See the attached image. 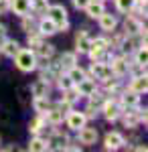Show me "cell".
<instances>
[{
	"label": "cell",
	"mask_w": 148,
	"mask_h": 152,
	"mask_svg": "<svg viewBox=\"0 0 148 152\" xmlns=\"http://www.w3.org/2000/svg\"><path fill=\"white\" fill-rule=\"evenodd\" d=\"M89 4V0H73V6L77 10H85V6Z\"/></svg>",
	"instance_id": "obj_34"
},
{
	"label": "cell",
	"mask_w": 148,
	"mask_h": 152,
	"mask_svg": "<svg viewBox=\"0 0 148 152\" xmlns=\"http://www.w3.org/2000/svg\"><path fill=\"white\" fill-rule=\"evenodd\" d=\"M75 45H77V53H87L91 47V37L85 33V31H79L77 37H75Z\"/></svg>",
	"instance_id": "obj_13"
},
{
	"label": "cell",
	"mask_w": 148,
	"mask_h": 152,
	"mask_svg": "<svg viewBox=\"0 0 148 152\" xmlns=\"http://www.w3.org/2000/svg\"><path fill=\"white\" fill-rule=\"evenodd\" d=\"M85 12H87V16L89 18H100L106 8H103V0H89V4L85 6Z\"/></svg>",
	"instance_id": "obj_12"
},
{
	"label": "cell",
	"mask_w": 148,
	"mask_h": 152,
	"mask_svg": "<svg viewBox=\"0 0 148 152\" xmlns=\"http://www.w3.org/2000/svg\"><path fill=\"white\" fill-rule=\"evenodd\" d=\"M103 2H106V0H103Z\"/></svg>",
	"instance_id": "obj_38"
},
{
	"label": "cell",
	"mask_w": 148,
	"mask_h": 152,
	"mask_svg": "<svg viewBox=\"0 0 148 152\" xmlns=\"http://www.w3.org/2000/svg\"><path fill=\"white\" fill-rule=\"evenodd\" d=\"M43 116H45V122L53 124V126H57V124H61V122H63V116H65V112H63V110H59V107H55V110H51V107H49V110H47Z\"/></svg>",
	"instance_id": "obj_17"
},
{
	"label": "cell",
	"mask_w": 148,
	"mask_h": 152,
	"mask_svg": "<svg viewBox=\"0 0 148 152\" xmlns=\"http://www.w3.org/2000/svg\"><path fill=\"white\" fill-rule=\"evenodd\" d=\"M10 8L18 16H26L31 12V0H10Z\"/></svg>",
	"instance_id": "obj_14"
},
{
	"label": "cell",
	"mask_w": 148,
	"mask_h": 152,
	"mask_svg": "<svg viewBox=\"0 0 148 152\" xmlns=\"http://www.w3.org/2000/svg\"><path fill=\"white\" fill-rule=\"evenodd\" d=\"M138 2H144V0H138Z\"/></svg>",
	"instance_id": "obj_37"
},
{
	"label": "cell",
	"mask_w": 148,
	"mask_h": 152,
	"mask_svg": "<svg viewBox=\"0 0 148 152\" xmlns=\"http://www.w3.org/2000/svg\"><path fill=\"white\" fill-rule=\"evenodd\" d=\"M41 43H43V35H41V33H31V31H29V45L37 49Z\"/></svg>",
	"instance_id": "obj_33"
},
{
	"label": "cell",
	"mask_w": 148,
	"mask_h": 152,
	"mask_svg": "<svg viewBox=\"0 0 148 152\" xmlns=\"http://www.w3.org/2000/svg\"><path fill=\"white\" fill-rule=\"evenodd\" d=\"M23 18H24V20H23V28L29 33V31H31V26H33V18H29V14H26V16H23Z\"/></svg>",
	"instance_id": "obj_35"
},
{
	"label": "cell",
	"mask_w": 148,
	"mask_h": 152,
	"mask_svg": "<svg viewBox=\"0 0 148 152\" xmlns=\"http://www.w3.org/2000/svg\"><path fill=\"white\" fill-rule=\"evenodd\" d=\"M126 144L124 136L120 134V132H110V134H106V140H103V146H106V150H118V148H122Z\"/></svg>",
	"instance_id": "obj_6"
},
{
	"label": "cell",
	"mask_w": 148,
	"mask_h": 152,
	"mask_svg": "<svg viewBox=\"0 0 148 152\" xmlns=\"http://www.w3.org/2000/svg\"><path fill=\"white\" fill-rule=\"evenodd\" d=\"M47 14H49V18H51L53 23L57 24V31H67L69 20H67V10H65L63 4H53V6H49V8H47Z\"/></svg>",
	"instance_id": "obj_2"
},
{
	"label": "cell",
	"mask_w": 148,
	"mask_h": 152,
	"mask_svg": "<svg viewBox=\"0 0 148 152\" xmlns=\"http://www.w3.org/2000/svg\"><path fill=\"white\" fill-rule=\"evenodd\" d=\"M130 91H136V94H144L148 89V81H146V73H140V75H134L132 81H130Z\"/></svg>",
	"instance_id": "obj_11"
},
{
	"label": "cell",
	"mask_w": 148,
	"mask_h": 152,
	"mask_svg": "<svg viewBox=\"0 0 148 152\" xmlns=\"http://www.w3.org/2000/svg\"><path fill=\"white\" fill-rule=\"evenodd\" d=\"M31 85H24V87H21L18 89V99H21V104L23 105H29V102H31Z\"/></svg>",
	"instance_id": "obj_30"
},
{
	"label": "cell",
	"mask_w": 148,
	"mask_h": 152,
	"mask_svg": "<svg viewBox=\"0 0 148 152\" xmlns=\"http://www.w3.org/2000/svg\"><path fill=\"white\" fill-rule=\"evenodd\" d=\"M91 75H93V79H110L114 73H112V69H110V65L108 63H103V61H93L91 63Z\"/></svg>",
	"instance_id": "obj_3"
},
{
	"label": "cell",
	"mask_w": 148,
	"mask_h": 152,
	"mask_svg": "<svg viewBox=\"0 0 148 152\" xmlns=\"http://www.w3.org/2000/svg\"><path fill=\"white\" fill-rule=\"evenodd\" d=\"M29 150H33V152H45L49 150V142L45 140V138H33V140L29 142Z\"/></svg>",
	"instance_id": "obj_23"
},
{
	"label": "cell",
	"mask_w": 148,
	"mask_h": 152,
	"mask_svg": "<svg viewBox=\"0 0 148 152\" xmlns=\"http://www.w3.org/2000/svg\"><path fill=\"white\" fill-rule=\"evenodd\" d=\"M4 39H6V28H4V26L0 24V45L4 43Z\"/></svg>",
	"instance_id": "obj_36"
},
{
	"label": "cell",
	"mask_w": 148,
	"mask_h": 152,
	"mask_svg": "<svg viewBox=\"0 0 148 152\" xmlns=\"http://www.w3.org/2000/svg\"><path fill=\"white\" fill-rule=\"evenodd\" d=\"M57 79H59V87H61L63 91H65V89H71V87L75 85V83H73V79L69 77L67 73H65V75H59Z\"/></svg>",
	"instance_id": "obj_32"
},
{
	"label": "cell",
	"mask_w": 148,
	"mask_h": 152,
	"mask_svg": "<svg viewBox=\"0 0 148 152\" xmlns=\"http://www.w3.org/2000/svg\"><path fill=\"white\" fill-rule=\"evenodd\" d=\"M34 55H37V57H43V59H51L53 55H55V47H53V45L41 43L39 47L34 49Z\"/></svg>",
	"instance_id": "obj_24"
},
{
	"label": "cell",
	"mask_w": 148,
	"mask_h": 152,
	"mask_svg": "<svg viewBox=\"0 0 148 152\" xmlns=\"http://www.w3.org/2000/svg\"><path fill=\"white\" fill-rule=\"evenodd\" d=\"M33 107L39 114H45L47 110H49V99L47 97H33Z\"/></svg>",
	"instance_id": "obj_27"
},
{
	"label": "cell",
	"mask_w": 148,
	"mask_h": 152,
	"mask_svg": "<svg viewBox=\"0 0 148 152\" xmlns=\"http://www.w3.org/2000/svg\"><path fill=\"white\" fill-rule=\"evenodd\" d=\"M77 132H79V136H77V138H79L81 144L91 146V144H95V142H97V130H95V128H85V126H83V128H79Z\"/></svg>",
	"instance_id": "obj_10"
},
{
	"label": "cell",
	"mask_w": 148,
	"mask_h": 152,
	"mask_svg": "<svg viewBox=\"0 0 148 152\" xmlns=\"http://www.w3.org/2000/svg\"><path fill=\"white\" fill-rule=\"evenodd\" d=\"M12 59H14V65L21 71H24V73L37 69V55H34V51H31V49H18V53Z\"/></svg>",
	"instance_id": "obj_1"
},
{
	"label": "cell",
	"mask_w": 148,
	"mask_h": 152,
	"mask_svg": "<svg viewBox=\"0 0 148 152\" xmlns=\"http://www.w3.org/2000/svg\"><path fill=\"white\" fill-rule=\"evenodd\" d=\"M65 122H67V128L69 130H79L85 126V122H87V118L83 112H69L67 118H65Z\"/></svg>",
	"instance_id": "obj_7"
},
{
	"label": "cell",
	"mask_w": 148,
	"mask_h": 152,
	"mask_svg": "<svg viewBox=\"0 0 148 152\" xmlns=\"http://www.w3.org/2000/svg\"><path fill=\"white\" fill-rule=\"evenodd\" d=\"M110 69L114 73V77H122V75H126V73L130 71V63H128L126 57H116V59H112Z\"/></svg>",
	"instance_id": "obj_9"
},
{
	"label": "cell",
	"mask_w": 148,
	"mask_h": 152,
	"mask_svg": "<svg viewBox=\"0 0 148 152\" xmlns=\"http://www.w3.org/2000/svg\"><path fill=\"white\" fill-rule=\"evenodd\" d=\"M120 104L124 105V107H134V105L140 104V97H138L136 91H130V89H128V91L120 97Z\"/></svg>",
	"instance_id": "obj_22"
},
{
	"label": "cell",
	"mask_w": 148,
	"mask_h": 152,
	"mask_svg": "<svg viewBox=\"0 0 148 152\" xmlns=\"http://www.w3.org/2000/svg\"><path fill=\"white\" fill-rule=\"evenodd\" d=\"M146 61H148V53H146V43H144V45L136 51V63L142 65V67H146Z\"/></svg>",
	"instance_id": "obj_31"
},
{
	"label": "cell",
	"mask_w": 148,
	"mask_h": 152,
	"mask_svg": "<svg viewBox=\"0 0 148 152\" xmlns=\"http://www.w3.org/2000/svg\"><path fill=\"white\" fill-rule=\"evenodd\" d=\"M39 33H41L43 37L55 35V33H57V24H55L51 18H49V16H47V18H43V20L39 23Z\"/></svg>",
	"instance_id": "obj_19"
},
{
	"label": "cell",
	"mask_w": 148,
	"mask_h": 152,
	"mask_svg": "<svg viewBox=\"0 0 148 152\" xmlns=\"http://www.w3.org/2000/svg\"><path fill=\"white\" fill-rule=\"evenodd\" d=\"M47 8H49L47 0H31V10L37 14H47Z\"/></svg>",
	"instance_id": "obj_26"
},
{
	"label": "cell",
	"mask_w": 148,
	"mask_h": 152,
	"mask_svg": "<svg viewBox=\"0 0 148 152\" xmlns=\"http://www.w3.org/2000/svg\"><path fill=\"white\" fill-rule=\"evenodd\" d=\"M73 89H75L79 95H85V97H87V95H91L95 89H97V85H95V79H93V77H87V75H85L81 81H77L75 85H73Z\"/></svg>",
	"instance_id": "obj_5"
},
{
	"label": "cell",
	"mask_w": 148,
	"mask_h": 152,
	"mask_svg": "<svg viewBox=\"0 0 148 152\" xmlns=\"http://www.w3.org/2000/svg\"><path fill=\"white\" fill-rule=\"evenodd\" d=\"M0 49H2V53H4L6 57H14V55L18 53L21 45H18L16 41H12V39H4V43L0 45Z\"/></svg>",
	"instance_id": "obj_21"
},
{
	"label": "cell",
	"mask_w": 148,
	"mask_h": 152,
	"mask_svg": "<svg viewBox=\"0 0 148 152\" xmlns=\"http://www.w3.org/2000/svg\"><path fill=\"white\" fill-rule=\"evenodd\" d=\"M49 142V150H65V146H67V136H63V134H59V132H55L53 134V138Z\"/></svg>",
	"instance_id": "obj_18"
},
{
	"label": "cell",
	"mask_w": 148,
	"mask_h": 152,
	"mask_svg": "<svg viewBox=\"0 0 148 152\" xmlns=\"http://www.w3.org/2000/svg\"><path fill=\"white\" fill-rule=\"evenodd\" d=\"M67 75L71 77V79H73V83H77V81H81V79L85 77V71L81 69V67H77V65H75V67L67 69Z\"/></svg>",
	"instance_id": "obj_29"
},
{
	"label": "cell",
	"mask_w": 148,
	"mask_h": 152,
	"mask_svg": "<svg viewBox=\"0 0 148 152\" xmlns=\"http://www.w3.org/2000/svg\"><path fill=\"white\" fill-rule=\"evenodd\" d=\"M136 4H138V0H116V8L120 12H124V14L132 12L136 8Z\"/></svg>",
	"instance_id": "obj_25"
},
{
	"label": "cell",
	"mask_w": 148,
	"mask_h": 152,
	"mask_svg": "<svg viewBox=\"0 0 148 152\" xmlns=\"http://www.w3.org/2000/svg\"><path fill=\"white\" fill-rule=\"evenodd\" d=\"M59 65H61V69H63V71L75 67V65H77V53H63L61 59H59Z\"/></svg>",
	"instance_id": "obj_20"
},
{
	"label": "cell",
	"mask_w": 148,
	"mask_h": 152,
	"mask_svg": "<svg viewBox=\"0 0 148 152\" xmlns=\"http://www.w3.org/2000/svg\"><path fill=\"white\" fill-rule=\"evenodd\" d=\"M124 28H126V35H130V37H134V35H142L144 39H146V28L142 26V23L140 20H136V18H126V23H124Z\"/></svg>",
	"instance_id": "obj_8"
},
{
	"label": "cell",
	"mask_w": 148,
	"mask_h": 152,
	"mask_svg": "<svg viewBox=\"0 0 148 152\" xmlns=\"http://www.w3.org/2000/svg\"><path fill=\"white\" fill-rule=\"evenodd\" d=\"M100 20V26H102V31H106V33H112V31H116V24H118V20H116L114 14H108V12H103L102 16L97 18Z\"/></svg>",
	"instance_id": "obj_16"
},
{
	"label": "cell",
	"mask_w": 148,
	"mask_h": 152,
	"mask_svg": "<svg viewBox=\"0 0 148 152\" xmlns=\"http://www.w3.org/2000/svg\"><path fill=\"white\" fill-rule=\"evenodd\" d=\"M102 112H103V116H106V120L108 122H116L118 118H120V112H122V107H120V104L118 102H110V99H106L102 104Z\"/></svg>",
	"instance_id": "obj_4"
},
{
	"label": "cell",
	"mask_w": 148,
	"mask_h": 152,
	"mask_svg": "<svg viewBox=\"0 0 148 152\" xmlns=\"http://www.w3.org/2000/svg\"><path fill=\"white\" fill-rule=\"evenodd\" d=\"M31 94H33V97H47V94H49V81L37 79L31 85Z\"/></svg>",
	"instance_id": "obj_15"
},
{
	"label": "cell",
	"mask_w": 148,
	"mask_h": 152,
	"mask_svg": "<svg viewBox=\"0 0 148 152\" xmlns=\"http://www.w3.org/2000/svg\"><path fill=\"white\" fill-rule=\"evenodd\" d=\"M43 126H45V116H43V114H39V118H34L33 122L29 124V130H31L33 134H39Z\"/></svg>",
	"instance_id": "obj_28"
}]
</instances>
